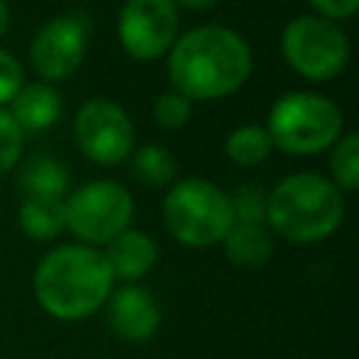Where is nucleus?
Returning <instances> with one entry per match:
<instances>
[{
    "label": "nucleus",
    "instance_id": "nucleus-1",
    "mask_svg": "<svg viewBox=\"0 0 359 359\" xmlns=\"http://www.w3.org/2000/svg\"><path fill=\"white\" fill-rule=\"evenodd\" d=\"M252 73L247 39L224 25H199L174 39L168 50L171 90L188 101H216L244 87Z\"/></svg>",
    "mask_w": 359,
    "mask_h": 359
},
{
    "label": "nucleus",
    "instance_id": "nucleus-2",
    "mask_svg": "<svg viewBox=\"0 0 359 359\" xmlns=\"http://www.w3.org/2000/svg\"><path fill=\"white\" fill-rule=\"evenodd\" d=\"M34 294L50 317L81 320L107 303L112 294V275L95 247L65 244L39 261Z\"/></svg>",
    "mask_w": 359,
    "mask_h": 359
},
{
    "label": "nucleus",
    "instance_id": "nucleus-3",
    "mask_svg": "<svg viewBox=\"0 0 359 359\" xmlns=\"http://www.w3.org/2000/svg\"><path fill=\"white\" fill-rule=\"evenodd\" d=\"M345 216L342 191L323 174L297 171L266 194V222L289 241L311 244L328 238Z\"/></svg>",
    "mask_w": 359,
    "mask_h": 359
},
{
    "label": "nucleus",
    "instance_id": "nucleus-4",
    "mask_svg": "<svg viewBox=\"0 0 359 359\" xmlns=\"http://www.w3.org/2000/svg\"><path fill=\"white\" fill-rule=\"evenodd\" d=\"M264 129L280 151L317 154L342 137V112L320 93H286L269 107Z\"/></svg>",
    "mask_w": 359,
    "mask_h": 359
},
{
    "label": "nucleus",
    "instance_id": "nucleus-5",
    "mask_svg": "<svg viewBox=\"0 0 359 359\" xmlns=\"http://www.w3.org/2000/svg\"><path fill=\"white\" fill-rule=\"evenodd\" d=\"M163 219L168 233L185 247H213L233 227L227 194L202 177L171 182L163 199Z\"/></svg>",
    "mask_w": 359,
    "mask_h": 359
},
{
    "label": "nucleus",
    "instance_id": "nucleus-6",
    "mask_svg": "<svg viewBox=\"0 0 359 359\" xmlns=\"http://www.w3.org/2000/svg\"><path fill=\"white\" fill-rule=\"evenodd\" d=\"M280 53L297 76L309 81H328L345 70L351 45L337 22L317 14H300L286 22L280 34Z\"/></svg>",
    "mask_w": 359,
    "mask_h": 359
},
{
    "label": "nucleus",
    "instance_id": "nucleus-7",
    "mask_svg": "<svg viewBox=\"0 0 359 359\" xmlns=\"http://www.w3.org/2000/svg\"><path fill=\"white\" fill-rule=\"evenodd\" d=\"M132 194L112 180H93L76 188L65 202V230L87 247L107 244L132 222Z\"/></svg>",
    "mask_w": 359,
    "mask_h": 359
},
{
    "label": "nucleus",
    "instance_id": "nucleus-8",
    "mask_svg": "<svg viewBox=\"0 0 359 359\" xmlns=\"http://www.w3.org/2000/svg\"><path fill=\"white\" fill-rule=\"evenodd\" d=\"M73 132L87 160L98 165H118L135 149V126L126 109L109 98H90L79 107Z\"/></svg>",
    "mask_w": 359,
    "mask_h": 359
},
{
    "label": "nucleus",
    "instance_id": "nucleus-9",
    "mask_svg": "<svg viewBox=\"0 0 359 359\" xmlns=\"http://www.w3.org/2000/svg\"><path fill=\"white\" fill-rule=\"evenodd\" d=\"M180 17L171 0H126L118 14L121 48L140 62L157 59L171 50Z\"/></svg>",
    "mask_w": 359,
    "mask_h": 359
},
{
    "label": "nucleus",
    "instance_id": "nucleus-10",
    "mask_svg": "<svg viewBox=\"0 0 359 359\" xmlns=\"http://www.w3.org/2000/svg\"><path fill=\"white\" fill-rule=\"evenodd\" d=\"M87 53V25L73 17L62 14L45 22L34 42H31V67L45 81H62L76 73Z\"/></svg>",
    "mask_w": 359,
    "mask_h": 359
},
{
    "label": "nucleus",
    "instance_id": "nucleus-11",
    "mask_svg": "<svg viewBox=\"0 0 359 359\" xmlns=\"http://www.w3.org/2000/svg\"><path fill=\"white\" fill-rule=\"evenodd\" d=\"M107 323L126 342L149 339L160 325V306L143 286H121L107 297Z\"/></svg>",
    "mask_w": 359,
    "mask_h": 359
},
{
    "label": "nucleus",
    "instance_id": "nucleus-12",
    "mask_svg": "<svg viewBox=\"0 0 359 359\" xmlns=\"http://www.w3.org/2000/svg\"><path fill=\"white\" fill-rule=\"evenodd\" d=\"M104 261L112 278L121 280H137L143 278L154 261H157V244L149 233L143 230H132L126 227L123 233H118L112 241L104 244Z\"/></svg>",
    "mask_w": 359,
    "mask_h": 359
},
{
    "label": "nucleus",
    "instance_id": "nucleus-13",
    "mask_svg": "<svg viewBox=\"0 0 359 359\" xmlns=\"http://www.w3.org/2000/svg\"><path fill=\"white\" fill-rule=\"evenodd\" d=\"M8 104H11L8 115L14 118L20 132H42V129L53 126L62 115V98L45 81L22 84Z\"/></svg>",
    "mask_w": 359,
    "mask_h": 359
},
{
    "label": "nucleus",
    "instance_id": "nucleus-14",
    "mask_svg": "<svg viewBox=\"0 0 359 359\" xmlns=\"http://www.w3.org/2000/svg\"><path fill=\"white\" fill-rule=\"evenodd\" d=\"M17 182L25 191V199H65L70 188V174L56 157L34 154L22 163Z\"/></svg>",
    "mask_w": 359,
    "mask_h": 359
},
{
    "label": "nucleus",
    "instance_id": "nucleus-15",
    "mask_svg": "<svg viewBox=\"0 0 359 359\" xmlns=\"http://www.w3.org/2000/svg\"><path fill=\"white\" fill-rule=\"evenodd\" d=\"M222 244H224V255L236 266H244V269H258L272 255V238L264 230V224H238V222H233V227L227 230Z\"/></svg>",
    "mask_w": 359,
    "mask_h": 359
},
{
    "label": "nucleus",
    "instance_id": "nucleus-16",
    "mask_svg": "<svg viewBox=\"0 0 359 359\" xmlns=\"http://www.w3.org/2000/svg\"><path fill=\"white\" fill-rule=\"evenodd\" d=\"M129 171L137 182L149 188H165L177 177V160L165 146L146 143L140 149H132L129 154Z\"/></svg>",
    "mask_w": 359,
    "mask_h": 359
},
{
    "label": "nucleus",
    "instance_id": "nucleus-17",
    "mask_svg": "<svg viewBox=\"0 0 359 359\" xmlns=\"http://www.w3.org/2000/svg\"><path fill=\"white\" fill-rule=\"evenodd\" d=\"M17 219L25 236L34 241H50L65 230V199H25Z\"/></svg>",
    "mask_w": 359,
    "mask_h": 359
},
{
    "label": "nucleus",
    "instance_id": "nucleus-18",
    "mask_svg": "<svg viewBox=\"0 0 359 359\" xmlns=\"http://www.w3.org/2000/svg\"><path fill=\"white\" fill-rule=\"evenodd\" d=\"M272 151V143H269V135L264 126L258 123H244V126H236L227 140H224V154L230 157V163L236 165H261Z\"/></svg>",
    "mask_w": 359,
    "mask_h": 359
},
{
    "label": "nucleus",
    "instance_id": "nucleus-19",
    "mask_svg": "<svg viewBox=\"0 0 359 359\" xmlns=\"http://www.w3.org/2000/svg\"><path fill=\"white\" fill-rule=\"evenodd\" d=\"M328 168H331V182L339 191H356L359 188V135H353V132L342 135L331 146Z\"/></svg>",
    "mask_w": 359,
    "mask_h": 359
},
{
    "label": "nucleus",
    "instance_id": "nucleus-20",
    "mask_svg": "<svg viewBox=\"0 0 359 359\" xmlns=\"http://www.w3.org/2000/svg\"><path fill=\"white\" fill-rule=\"evenodd\" d=\"M230 199L233 222L238 224H264L266 222V191L255 185H241Z\"/></svg>",
    "mask_w": 359,
    "mask_h": 359
},
{
    "label": "nucleus",
    "instance_id": "nucleus-21",
    "mask_svg": "<svg viewBox=\"0 0 359 359\" xmlns=\"http://www.w3.org/2000/svg\"><path fill=\"white\" fill-rule=\"evenodd\" d=\"M191 118V101L174 90H165L157 95L154 101V121L163 126V129H180L185 126Z\"/></svg>",
    "mask_w": 359,
    "mask_h": 359
},
{
    "label": "nucleus",
    "instance_id": "nucleus-22",
    "mask_svg": "<svg viewBox=\"0 0 359 359\" xmlns=\"http://www.w3.org/2000/svg\"><path fill=\"white\" fill-rule=\"evenodd\" d=\"M22 157V132L14 118L0 109V174L11 171Z\"/></svg>",
    "mask_w": 359,
    "mask_h": 359
},
{
    "label": "nucleus",
    "instance_id": "nucleus-23",
    "mask_svg": "<svg viewBox=\"0 0 359 359\" xmlns=\"http://www.w3.org/2000/svg\"><path fill=\"white\" fill-rule=\"evenodd\" d=\"M20 87H22V67L14 59V53L0 48V104H8Z\"/></svg>",
    "mask_w": 359,
    "mask_h": 359
},
{
    "label": "nucleus",
    "instance_id": "nucleus-24",
    "mask_svg": "<svg viewBox=\"0 0 359 359\" xmlns=\"http://www.w3.org/2000/svg\"><path fill=\"white\" fill-rule=\"evenodd\" d=\"M309 6L314 8L317 17L337 22V20H348V17H353L356 8H359V0H309Z\"/></svg>",
    "mask_w": 359,
    "mask_h": 359
},
{
    "label": "nucleus",
    "instance_id": "nucleus-25",
    "mask_svg": "<svg viewBox=\"0 0 359 359\" xmlns=\"http://www.w3.org/2000/svg\"><path fill=\"white\" fill-rule=\"evenodd\" d=\"M174 6H182V8H191V11H208L213 8L219 0H171Z\"/></svg>",
    "mask_w": 359,
    "mask_h": 359
},
{
    "label": "nucleus",
    "instance_id": "nucleus-26",
    "mask_svg": "<svg viewBox=\"0 0 359 359\" xmlns=\"http://www.w3.org/2000/svg\"><path fill=\"white\" fill-rule=\"evenodd\" d=\"M8 31V6L6 0H0V36Z\"/></svg>",
    "mask_w": 359,
    "mask_h": 359
}]
</instances>
